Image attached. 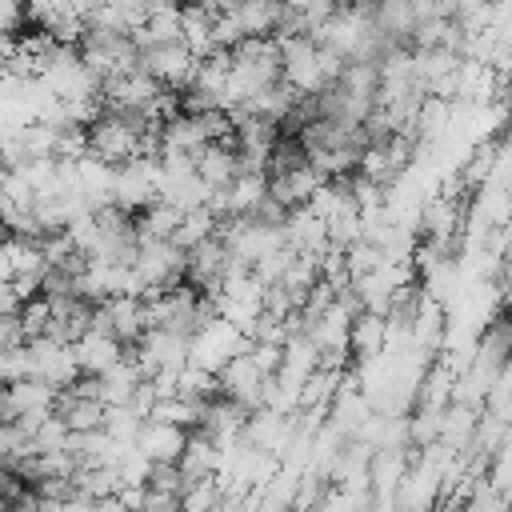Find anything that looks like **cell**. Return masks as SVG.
I'll return each instance as SVG.
<instances>
[{
    "instance_id": "6da1fadb",
    "label": "cell",
    "mask_w": 512,
    "mask_h": 512,
    "mask_svg": "<svg viewBox=\"0 0 512 512\" xmlns=\"http://www.w3.org/2000/svg\"><path fill=\"white\" fill-rule=\"evenodd\" d=\"M156 124L140 120V116H120V112H100L88 128H84V140H88V156L108 164V168H124L132 160H140V132H148Z\"/></svg>"
},
{
    "instance_id": "7a4b0ae2",
    "label": "cell",
    "mask_w": 512,
    "mask_h": 512,
    "mask_svg": "<svg viewBox=\"0 0 512 512\" xmlns=\"http://www.w3.org/2000/svg\"><path fill=\"white\" fill-rule=\"evenodd\" d=\"M248 348V340L228 324V320H208V324H200L192 336H188V364H196V368H204L208 376H216L232 356H240Z\"/></svg>"
},
{
    "instance_id": "3957f363",
    "label": "cell",
    "mask_w": 512,
    "mask_h": 512,
    "mask_svg": "<svg viewBox=\"0 0 512 512\" xmlns=\"http://www.w3.org/2000/svg\"><path fill=\"white\" fill-rule=\"evenodd\" d=\"M92 328L112 336L120 348H132L148 324H144V300L140 296H112V300H100L92 304Z\"/></svg>"
},
{
    "instance_id": "277c9868",
    "label": "cell",
    "mask_w": 512,
    "mask_h": 512,
    "mask_svg": "<svg viewBox=\"0 0 512 512\" xmlns=\"http://www.w3.org/2000/svg\"><path fill=\"white\" fill-rule=\"evenodd\" d=\"M196 56L176 40V44H156V48H144L136 52V68L148 72L160 88H172V92H184L192 84V72H196Z\"/></svg>"
},
{
    "instance_id": "5b68a950",
    "label": "cell",
    "mask_w": 512,
    "mask_h": 512,
    "mask_svg": "<svg viewBox=\"0 0 512 512\" xmlns=\"http://www.w3.org/2000/svg\"><path fill=\"white\" fill-rule=\"evenodd\" d=\"M24 352H28V380H40V384L64 392V388L80 376L76 356H72V348H64V344H52V340L36 336V340L24 344Z\"/></svg>"
},
{
    "instance_id": "8992f818",
    "label": "cell",
    "mask_w": 512,
    "mask_h": 512,
    "mask_svg": "<svg viewBox=\"0 0 512 512\" xmlns=\"http://www.w3.org/2000/svg\"><path fill=\"white\" fill-rule=\"evenodd\" d=\"M460 224H464V204H460L456 192H440V196H432V200L424 204V212H420L424 240H428V244H440L444 252L456 244Z\"/></svg>"
},
{
    "instance_id": "52a82bcc",
    "label": "cell",
    "mask_w": 512,
    "mask_h": 512,
    "mask_svg": "<svg viewBox=\"0 0 512 512\" xmlns=\"http://www.w3.org/2000/svg\"><path fill=\"white\" fill-rule=\"evenodd\" d=\"M184 440H188L184 428H172V424H160V420H144L136 440H132V448L148 464H176L180 452H184Z\"/></svg>"
},
{
    "instance_id": "ba28073f",
    "label": "cell",
    "mask_w": 512,
    "mask_h": 512,
    "mask_svg": "<svg viewBox=\"0 0 512 512\" xmlns=\"http://www.w3.org/2000/svg\"><path fill=\"white\" fill-rule=\"evenodd\" d=\"M72 356H76L80 376H100V372H108L112 364H120V360L128 356V348H120L112 336H104V332L88 328V332L72 344Z\"/></svg>"
},
{
    "instance_id": "9c48e42d",
    "label": "cell",
    "mask_w": 512,
    "mask_h": 512,
    "mask_svg": "<svg viewBox=\"0 0 512 512\" xmlns=\"http://www.w3.org/2000/svg\"><path fill=\"white\" fill-rule=\"evenodd\" d=\"M140 384H144V372L136 368L132 356H124L120 364H112L108 372L96 376V400H100L104 408H124Z\"/></svg>"
},
{
    "instance_id": "30bf717a",
    "label": "cell",
    "mask_w": 512,
    "mask_h": 512,
    "mask_svg": "<svg viewBox=\"0 0 512 512\" xmlns=\"http://www.w3.org/2000/svg\"><path fill=\"white\" fill-rule=\"evenodd\" d=\"M196 176H200V184L212 188V192L228 188L232 176H236V152H232V140L204 144V148L196 152Z\"/></svg>"
},
{
    "instance_id": "8fae6325",
    "label": "cell",
    "mask_w": 512,
    "mask_h": 512,
    "mask_svg": "<svg viewBox=\"0 0 512 512\" xmlns=\"http://www.w3.org/2000/svg\"><path fill=\"white\" fill-rule=\"evenodd\" d=\"M388 344V316H376V312H360L352 316V328H348V352L360 356V360H376Z\"/></svg>"
},
{
    "instance_id": "7c38bea8",
    "label": "cell",
    "mask_w": 512,
    "mask_h": 512,
    "mask_svg": "<svg viewBox=\"0 0 512 512\" xmlns=\"http://www.w3.org/2000/svg\"><path fill=\"white\" fill-rule=\"evenodd\" d=\"M104 404L100 400H76L68 392H56V416L68 424L72 436H84V432H100L104 428Z\"/></svg>"
},
{
    "instance_id": "4fadbf2b",
    "label": "cell",
    "mask_w": 512,
    "mask_h": 512,
    "mask_svg": "<svg viewBox=\"0 0 512 512\" xmlns=\"http://www.w3.org/2000/svg\"><path fill=\"white\" fill-rule=\"evenodd\" d=\"M180 472H184V480H208V476H216L220 472V448L208 440V436H200V432H188V440H184V452H180Z\"/></svg>"
},
{
    "instance_id": "5bb4252c",
    "label": "cell",
    "mask_w": 512,
    "mask_h": 512,
    "mask_svg": "<svg viewBox=\"0 0 512 512\" xmlns=\"http://www.w3.org/2000/svg\"><path fill=\"white\" fill-rule=\"evenodd\" d=\"M208 236H216V216H212L208 208H196V212H184V216H180V224H176V232H172V244H176L180 252H188V248H196V244L208 240Z\"/></svg>"
},
{
    "instance_id": "9a60e30c",
    "label": "cell",
    "mask_w": 512,
    "mask_h": 512,
    "mask_svg": "<svg viewBox=\"0 0 512 512\" xmlns=\"http://www.w3.org/2000/svg\"><path fill=\"white\" fill-rule=\"evenodd\" d=\"M28 440H32V452H64L68 440H72V432H68V424L52 412V416H44V420L28 432Z\"/></svg>"
},
{
    "instance_id": "2e32d148",
    "label": "cell",
    "mask_w": 512,
    "mask_h": 512,
    "mask_svg": "<svg viewBox=\"0 0 512 512\" xmlns=\"http://www.w3.org/2000/svg\"><path fill=\"white\" fill-rule=\"evenodd\" d=\"M16 320H20V332H24V344H28V340L44 336V328H48V320H52V308H48V300H44V296H32V300H24V304H20Z\"/></svg>"
},
{
    "instance_id": "e0dca14e",
    "label": "cell",
    "mask_w": 512,
    "mask_h": 512,
    "mask_svg": "<svg viewBox=\"0 0 512 512\" xmlns=\"http://www.w3.org/2000/svg\"><path fill=\"white\" fill-rule=\"evenodd\" d=\"M184 472L180 464H148V476H144V488H156V492H184Z\"/></svg>"
},
{
    "instance_id": "ac0fdd59",
    "label": "cell",
    "mask_w": 512,
    "mask_h": 512,
    "mask_svg": "<svg viewBox=\"0 0 512 512\" xmlns=\"http://www.w3.org/2000/svg\"><path fill=\"white\" fill-rule=\"evenodd\" d=\"M136 512H180V496H176V492L140 488V504H136Z\"/></svg>"
}]
</instances>
